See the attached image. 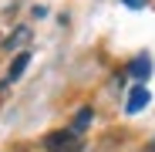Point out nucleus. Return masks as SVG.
Instances as JSON below:
<instances>
[{
    "label": "nucleus",
    "mask_w": 155,
    "mask_h": 152,
    "mask_svg": "<svg viewBox=\"0 0 155 152\" xmlns=\"http://www.w3.org/2000/svg\"><path fill=\"white\" fill-rule=\"evenodd\" d=\"M47 152H81V132L74 129H61V132H51L44 139Z\"/></svg>",
    "instance_id": "f257e3e1"
},
{
    "label": "nucleus",
    "mask_w": 155,
    "mask_h": 152,
    "mask_svg": "<svg viewBox=\"0 0 155 152\" xmlns=\"http://www.w3.org/2000/svg\"><path fill=\"white\" fill-rule=\"evenodd\" d=\"M148 101H152V95H148V88H145V85H135L132 91H128V101H125V108H128V112L135 115V112H142V108L148 105Z\"/></svg>",
    "instance_id": "f03ea898"
},
{
    "label": "nucleus",
    "mask_w": 155,
    "mask_h": 152,
    "mask_svg": "<svg viewBox=\"0 0 155 152\" xmlns=\"http://www.w3.org/2000/svg\"><path fill=\"white\" fill-rule=\"evenodd\" d=\"M148 71H152V61H148L145 54L132 61V78H138V81H142V78H148Z\"/></svg>",
    "instance_id": "7ed1b4c3"
},
{
    "label": "nucleus",
    "mask_w": 155,
    "mask_h": 152,
    "mask_svg": "<svg viewBox=\"0 0 155 152\" xmlns=\"http://www.w3.org/2000/svg\"><path fill=\"white\" fill-rule=\"evenodd\" d=\"M27 61H31V54H27V51H20V54H17V61L10 64V74H7V78H10V81H17L20 74H24V68H27Z\"/></svg>",
    "instance_id": "20e7f679"
},
{
    "label": "nucleus",
    "mask_w": 155,
    "mask_h": 152,
    "mask_svg": "<svg viewBox=\"0 0 155 152\" xmlns=\"http://www.w3.org/2000/svg\"><path fill=\"white\" fill-rule=\"evenodd\" d=\"M88 122H91V112H88V108H84V112H78V118H74V132H81Z\"/></svg>",
    "instance_id": "39448f33"
},
{
    "label": "nucleus",
    "mask_w": 155,
    "mask_h": 152,
    "mask_svg": "<svg viewBox=\"0 0 155 152\" xmlns=\"http://www.w3.org/2000/svg\"><path fill=\"white\" fill-rule=\"evenodd\" d=\"M121 4H125V7H132V10H142V7H145V0H121Z\"/></svg>",
    "instance_id": "423d86ee"
},
{
    "label": "nucleus",
    "mask_w": 155,
    "mask_h": 152,
    "mask_svg": "<svg viewBox=\"0 0 155 152\" xmlns=\"http://www.w3.org/2000/svg\"><path fill=\"white\" fill-rule=\"evenodd\" d=\"M152 152H155V145H152Z\"/></svg>",
    "instance_id": "0eeeda50"
}]
</instances>
